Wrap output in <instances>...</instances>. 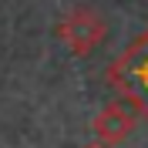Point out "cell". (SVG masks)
<instances>
[{"instance_id":"1","label":"cell","mask_w":148,"mask_h":148,"mask_svg":"<svg viewBox=\"0 0 148 148\" xmlns=\"http://www.w3.org/2000/svg\"><path fill=\"white\" fill-rule=\"evenodd\" d=\"M111 81L138 111L148 114V34H141L111 67Z\"/></svg>"},{"instance_id":"2","label":"cell","mask_w":148,"mask_h":148,"mask_svg":"<svg viewBox=\"0 0 148 148\" xmlns=\"http://www.w3.org/2000/svg\"><path fill=\"white\" fill-rule=\"evenodd\" d=\"M57 37L64 40V47L71 51V54L84 57V54H91L94 47L108 37V20H104L94 7H84V3H81V7L67 10L64 17H61Z\"/></svg>"},{"instance_id":"3","label":"cell","mask_w":148,"mask_h":148,"mask_svg":"<svg viewBox=\"0 0 148 148\" xmlns=\"http://www.w3.org/2000/svg\"><path fill=\"white\" fill-rule=\"evenodd\" d=\"M94 135H98V141L101 145H118V141H125L131 135V128H135V111L125 108V104H104L98 114H94L91 121Z\"/></svg>"},{"instance_id":"4","label":"cell","mask_w":148,"mask_h":148,"mask_svg":"<svg viewBox=\"0 0 148 148\" xmlns=\"http://www.w3.org/2000/svg\"><path fill=\"white\" fill-rule=\"evenodd\" d=\"M84 148H111V145H101V141H94V145H84Z\"/></svg>"}]
</instances>
